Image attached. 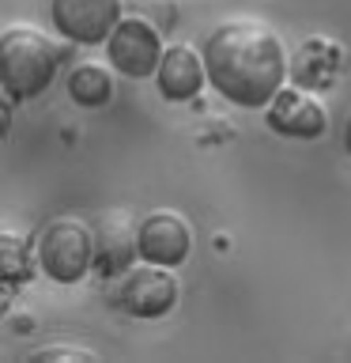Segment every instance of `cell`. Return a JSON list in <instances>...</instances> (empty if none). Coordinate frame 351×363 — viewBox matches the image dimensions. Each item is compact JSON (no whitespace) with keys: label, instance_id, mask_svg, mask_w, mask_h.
<instances>
[{"label":"cell","instance_id":"cell-13","mask_svg":"<svg viewBox=\"0 0 351 363\" xmlns=\"http://www.w3.org/2000/svg\"><path fill=\"white\" fill-rule=\"evenodd\" d=\"M30 359H98L95 352H87V348H64V345H50V348H38Z\"/></svg>","mask_w":351,"mask_h":363},{"label":"cell","instance_id":"cell-1","mask_svg":"<svg viewBox=\"0 0 351 363\" xmlns=\"http://www.w3.org/2000/svg\"><path fill=\"white\" fill-rule=\"evenodd\" d=\"M204 72L226 102L260 110L283 87L287 53L265 23L226 19L204 38Z\"/></svg>","mask_w":351,"mask_h":363},{"label":"cell","instance_id":"cell-5","mask_svg":"<svg viewBox=\"0 0 351 363\" xmlns=\"http://www.w3.org/2000/svg\"><path fill=\"white\" fill-rule=\"evenodd\" d=\"M57 34L79 45H98L121 19V0H50Z\"/></svg>","mask_w":351,"mask_h":363},{"label":"cell","instance_id":"cell-15","mask_svg":"<svg viewBox=\"0 0 351 363\" xmlns=\"http://www.w3.org/2000/svg\"><path fill=\"white\" fill-rule=\"evenodd\" d=\"M4 129H8V110L0 106V133H4Z\"/></svg>","mask_w":351,"mask_h":363},{"label":"cell","instance_id":"cell-12","mask_svg":"<svg viewBox=\"0 0 351 363\" xmlns=\"http://www.w3.org/2000/svg\"><path fill=\"white\" fill-rule=\"evenodd\" d=\"M30 277H34L30 246L16 231H0V284L16 288V284H27Z\"/></svg>","mask_w":351,"mask_h":363},{"label":"cell","instance_id":"cell-14","mask_svg":"<svg viewBox=\"0 0 351 363\" xmlns=\"http://www.w3.org/2000/svg\"><path fill=\"white\" fill-rule=\"evenodd\" d=\"M344 147L351 152V113H347V121H344Z\"/></svg>","mask_w":351,"mask_h":363},{"label":"cell","instance_id":"cell-11","mask_svg":"<svg viewBox=\"0 0 351 363\" xmlns=\"http://www.w3.org/2000/svg\"><path fill=\"white\" fill-rule=\"evenodd\" d=\"M68 95H72L79 106H102V102L113 99V76L110 68H102L95 61H84L68 72Z\"/></svg>","mask_w":351,"mask_h":363},{"label":"cell","instance_id":"cell-2","mask_svg":"<svg viewBox=\"0 0 351 363\" xmlns=\"http://www.w3.org/2000/svg\"><path fill=\"white\" fill-rule=\"evenodd\" d=\"M61 50L50 42V34L38 27L16 23V27L0 30V87L8 99H34L53 84Z\"/></svg>","mask_w":351,"mask_h":363},{"label":"cell","instance_id":"cell-9","mask_svg":"<svg viewBox=\"0 0 351 363\" xmlns=\"http://www.w3.org/2000/svg\"><path fill=\"white\" fill-rule=\"evenodd\" d=\"M136 250V227L125 220L121 212L102 216L95 227V269L102 277H125L132 269Z\"/></svg>","mask_w":351,"mask_h":363},{"label":"cell","instance_id":"cell-10","mask_svg":"<svg viewBox=\"0 0 351 363\" xmlns=\"http://www.w3.org/2000/svg\"><path fill=\"white\" fill-rule=\"evenodd\" d=\"M155 76H159V91H163L170 102H189L192 95H200L204 79H208L204 57L192 50V45H181V42L163 50V61H159Z\"/></svg>","mask_w":351,"mask_h":363},{"label":"cell","instance_id":"cell-3","mask_svg":"<svg viewBox=\"0 0 351 363\" xmlns=\"http://www.w3.org/2000/svg\"><path fill=\"white\" fill-rule=\"evenodd\" d=\"M38 265L57 284H79L95 269V231L76 216L45 223L38 235Z\"/></svg>","mask_w":351,"mask_h":363},{"label":"cell","instance_id":"cell-6","mask_svg":"<svg viewBox=\"0 0 351 363\" xmlns=\"http://www.w3.org/2000/svg\"><path fill=\"white\" fill-rule=\"evenodd\" d=\"M121 306L136 318H163L178 303V277H170L166 265H140L129 269L121 280Z\"/></svg>","mask_w":351,"mask_h":363},{"label":"cell","instance_id":"cell-7","mask_svg":"<svg viewBox=\"0 0 351 363\" xmlns=\"http://www.w3.org/2000/svg\"><path fill=\"white\" fill-rule=\"evenodd\" d=\"M189 246H192L189 223L170 208H159L151 216H144L140 227H136V250H140V257L151 261V265H166V269L181 265V261L189 257Z\"/></svg>","mask_w":351,"mask_h":363},{"label":"cell","instance_id":"cell-8","mask_svg":"<svg viewBox=\"0 0 351 363\" xmlns=\"http://www.w3.org/2000/svg\"><path fill=\"white\" fill-rule=\"evenodd\" d=\"M265 121L280 136H294V140H313V136H325L328 129L325 106L299 87H280L265 110Z\"/></svg>","mask_w":351,"mask_h":363},{"label":"cell","instance_id":"cell-4","mask_svg":"<svg viewBox=\"0 0 351 363\" xmlns=\"http://www.w3.org/2000/svg\"><path fill=\"white\" fill-rule=\"evenodd\" d=\"M106 57L117 72L132 76V79H144L159 68V61H163V38H159V30L147 19L125 16V19H117V27H113L110 38H106Z\"/></svg>","mask_w":351,"mask_h":363},{"label":"cell","instance_id":"cell-16","mask_svg":"<svg viewBox=\"0 0 351 363\" xmlns=\"http://www.w3.org/2000/svg\"><path fill=\"white\" fill-rule=\"evenodd\" d=\"M4 306H8V303H4V295H0V311H4Z\"/></svg>","mask_w":351,"mask_h":363}]
</instances>
